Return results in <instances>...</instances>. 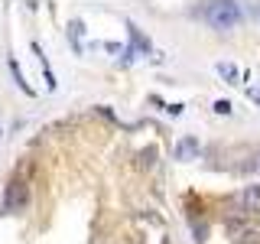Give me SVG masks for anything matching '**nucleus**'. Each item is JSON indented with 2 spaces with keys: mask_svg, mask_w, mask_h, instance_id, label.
Masks as SVG:
<instances>
[{
  "mask_svg": "<svg viewBox=\"0 0 260 244\" xmlns=\"http://www.w3.org/2000/svg\"><path fill=\"white\" fill-rule=\"evenodd\" d=\"M215 111H218V114H228V111H231V104H228V101H218Z\"/></svg>",
  "mask_w": 260,
  "mask_h": 244,
  "instance_id": "6e6552de",
  "label": "nucleus"
},
{
  "mask_svg": "<svg viewBox=\"0 0 260 244\" xmlns=\"http://www.w3.org/2000/svg\"><path fill=\"white\" fill-rule=\"evenodd\" d=\"M238 244H260V231H254V228L241 231V234H238Z\"/></svg>",
  "mask_w": 260,
  "mask_h": 244,
  "instance_id": "39448f33",
  "label": "nucleus"
},
{
  "mask_svg": "<svg viewBox=\"0 0 260 244\" xmlns=\"http://www.w3.org/2000/svg\"><path fill=\"white\" fill-rule=\"evenodd\" d=\"M182 157H195V140L179 143V160H182Z\"/></svg>",
  "mask_w": 260,
  "mask_h": 244,
  "instance_id": "0eeeda50",
  "label": "nucleus"
},
{
  "mask_svg": "<svg viewBox=\"0 0 260 244\" xmlns=\"http://www.w3.org/2000/svg\"><path fill=\"white\" fill-rule=\"evenodd\" d=\"M244 208L260 211V186H247V192H244Z\"/></svg>",
  "mask_w": 260,
  "mask_h": 244,
  "instance_id": "7ed1b4c3",
  "label": "nucleus"
},
{
  "mask_svg": "<svg viewBox=\"0 0 260 244\" xmlns=\"http://www.w3.org/2000/svg\"><path fill=\"white\" fill-rule=\"evenodd\" d=\"M127 29H130V39H134V43L140 46V49H150V43H146V36H143V33L134 26V23H127Z\"/></svg>",
  "mask_w": 260,
  "mask_h": 244,
  "instance_id": "423d86ee",
  "label": "nucleus"
},
{
  "mask_svg": "<svg viewBox=\"0 0 260 244\" xmlns=\"http://www.w3.org/2000/svg\"><path fill=\"white\" fill-rule=\"evenodd\" d=\"M218 75H221L228 85H234V81L241 78V69H238V65H231V62H221V65H218Z\"/></svg>",
  "mask_w": 260,
  "mask_h": 244,
  "instance_id": "20e7f679",
  "label": "nucleus"
},
{
  "mask_svg": "<svg viewBox=\"0 0 260 244\" xmlns=\"http://www.w3.org/2000/svg\"><path fill=\"white\" fill-rule=\"evenodd\" d=\"M26 208V186L20 179H10L7 186V195H4V215H13V211Z\"/></svg>",
  "mask_w": 260,
  "mask_h": 244,
  "instance_id": "f03ea898",
  "label": "nucleus"
},
{
  "mask_svg": "<svg viewBox=\"0 0 260 244\" xmlns=\"http://www.w3.org/2000/svg\"><path fill=\"white\" fill-rule=\"evenodd\" d=\"M205 20H208V26H215V29H234L244 20V10L238 4H211L205 10Z\"/></svg>",
  "mask_w": 260,
  "mask_h": 244,
  "instance_id": "f257e3e1",
  "label": "nucleus"
}]
</instances>
